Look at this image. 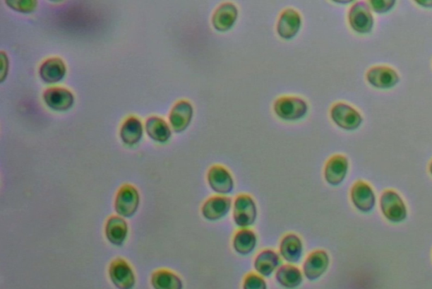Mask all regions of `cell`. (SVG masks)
Masks as SVG:
<instances>
[{
  "label": "cell",
  "instance_id": "cell-3",
  "mask_svg": "<svg viewBox=\"0 0 432 289\" xmlns=\"http://www.w3.org/2000/svg\"><path fill=\"white\" fill-rule=\"evenodd\" d=\"M274 111L280 119L296 122L308 114V105L301 98L284 96L275 102Z\"/></svg>",
  "mask_w": 432,
  "mask_h": 289
},
{
  "label": "cell",
  "instance_id": "cell-31",
  "mask_svg": "<svg viewBox=\"0 0 432 289\" xmlns=\"http://www.w3.org/2000/svg\"><path fill=\"white\" fill-rule=\"evenodd\" d=\"M429 172L432 176V161L431 162L430 165H429Z\"/></svg>",
  "mask_w": 432,
  "mask_h": 289
},
{
  "label": "cell",
  "instance_id": "cell-7",
  "mask_svg": "<svg viewBox=\"0 0 432 289\" xmlns=\"http://www.w3.org/2000/svg\"><path fill=\"white\" fill-rule=\"evenodd\" d=\"M330 263V256L325 250H315L306 258L302 266V273L309 281H316L326 273Z\"/></svg>",
  "mask_w": 432,
  "mask_h": 289
},
{
  "label": "cell",
  "instance_id": "cell-17",
  "mask_svg": "<svg viewBox=\"0 0 432 289\" xmlns=\"http://www.w3.org/2000/svg\"><path fill=\"white\" fill-rule=\"evenodd\" d=\"M109 274L112 282L119 289H131L135 285L136 278L131 266L121 259L112 263Z\"/></svg>",
  "mask_w": 432,
  "mask_h": 289
},
{
  "label": "cell",
  "instance_id": "cell-14",
  "mask_svg": "<svg viewBox=\"0 0 432 289\" xmlns=\"http://www.w3.org/2000/svg\"><path fill=\"white\" fill-rule=\"evenodd\" d=\"M239 17V10L234 4L224 3L216 8L212 16V25L216 31L226 33L231 30Z\"/></svg>",
  "mask_w": 432,
  "mask_h": 289
},
{
  "label": "cell",
  "instance_id": "cell-9",
  "mask_svg": "<svg viewBox=\"0 0 432 289\" xmlns=\"http://www.w3.org/2000/svg\"><path fill=\"white\" fill-rule=\"evenodd\" d=\"M139 204L140 196L137 189L131 184H125L116 195L115 210L122 217L129 218L136 213Z\"/></svg>",
  "mask_w": 432,
  "mask_h": 289
},
{
  "label": "cell",
  "instance_id": "cell-1",
  "mask_svg": "<svg viewBox=\"0 0 432 289\" xmlns=\"http://www.w3.org/2000/svg\"><path fill=\"white\" fill-rule=\"evenodd\" d=\"M380 209L383 217L392 223H400L408 217V209L399 193L387 189L382 194L379 201Z\"/></svg>",
  "mask_w": 432,
  "mask_h": 289
},
{
  "label": "cell",
  "instance_id": "cell-12",
  "mask_svg": "<svg viewBox=\"0 0 432 289\" xmlns=\"http://www.w3.org/2000/svg\"><path fill=\"white\" fill-rule=\"evenodd\" d=\"M366 80L375 88L387 90L400 83V76L394 69L379 66L371 67L366 72Z\"/></svg>",
  "mask_w": 432,
  "mask_h": 289
},
{
  "label": "cell",
  "instance_id": "cell-10",
  "mask_svg": "<svg viewBox=\"0 0 432 289\" xmlns=\"http://www.w3.org/2000/svg\"><path fill=\"white\" fill-rule=\"evenodd\" d=\"M349 161L344 155L337 154L328 159L324 167V179L332 187H338L347 178Z\"/></svg>",
  "mask_w": 432,
  "mask_h": 289
},
{
  "label": "cell",
  "instance_id": "cell-19",
  "mask_svg": "<svg viewBox=\"0 0 432 289\" xmlns=\"http://www.w3.org/2000/svg\"><path fill=\"white\" fill-rule=\"evenodd\" d=\"M43 98L50 109L58 111L70 109L75 100L71 90L60 88L47 89L43 94Z\"/></svg>",
  "mask_w": 432,
  "mask_h": 289
},
{
  "label": "cell",
  "instance_id": "cell-20",
  "mask_svg": "<svg viewBox=\"0 0 432 289\" xmlns=\"http://www.w3.org/2000/svg\"><path fill=\"white\" fill-rule=\"evenodd\" d=\"M276 281L287 289H295L304 282V273L297 266L287 264L280 266L275 273Z\"/></svg>",
  "mask_w": 432,
  "mask_h": 289
},
{
  "label": "cell",
  "instance_id": "cell-18",
  "mask_svg": "<svg viewBox=\"0 0 432 289\" xmlns=\"http://www.w3.org/2000/svg\"><path fill=\"white\" fill-rule=\"evenodd\" d=\"M280 256L273 249H265L258 254L253 262L255 271L263 278H269L276 273L280 266Z\"/></svg>",
  "mask_w": 432,
  "mask_h": 289
},
{
  "label": "cell",
  "instance_id": "cell-11",
  "mask_svg": "<svg viewBox=\"0 0 432 289\" xmlns=\"http://www.w3.org/2000/svg\"><path fill=\"white\" fill-rule=\"evenodd\" d=\"M232 207L231 198L226 196H215L209 198L202 206L203 217L210 222L222 220L230 213Z\"/></svg>",
  "mask_w": 432,
  "mask_h": 289
},
{
  "label": "cell",
  "instance_id": "cell-28",
  "mask_svg": "<svg viewBox=\"0 0 432 289\" xmlns=\"http://www.w3.org/2000/svg\"><path fill=\"white\" fill-rule=\"evenodd\" d=\"M396 1L395 0H371L369 1V6L377 14H385L395 7Z\"/></svg>",
  "mask_w": 432,
  "mask_h": 289
},
{
  "label": "cell",
  "instance_id": "cell-26",
  "mask_svg": "<svg viewBox=\"0 0 432 289\" xmlns=\"http://www.w3.org/2000/svg\"><path fill=\"white\" fill-rule=\"evenodd\" d=\"M152 285L155 289H183V282L179 276L166 270L154 273Z\"/></svg>",
  "mask_w": 432,
  "mask_h": 289
},
{
  "label": "cell",
  "instance_id": "cell-2",
  "mask_svg": "<svg viewBox=\"0 0 432 289\" xmlns=\"http://www.w3.org/2000/svg\"><path fill=\"white\" fill-rule=\"evenodd\" d=\"M258 209L256 202L251 196L241 194L237 196L233 204V221L241 228H249L256 222Z\"/></svg>",
  "mask_w": 432,
  "mask_h": 289
},
{
  "label": "cell",
  "instance_id": "cell-8",
  "mask_svg": "<svg viewBox=\"0 0 432 289\" xmlns=\"http://www.w3.org/2000/svg\"><path fill=\"white\" fill-rule=\"evenodd\" d=\"M207 181L210 189L219 196H227L234 189V179L230 171L222 165H214L210 168Z\"/></svg>",
  "mask_w": 432,
  "mask_h": 289
},
{
  "label": "cell",
  "instance_id": "cell-13",
  "mask_svg": "<svg viewBox=\"0 0 432 289\" xmlns=\"http://www.w3.org/2000/svg\"><path fill=\"white\" fill-rule=\"evenodd\" d=\"M301 16L296 10L287 8L280 14L277 23L279 37L284 40H291L295 37L301 28Z\"/></svg>",
  "mask_w": 432,
  "mask_h": 289
},
{
  "label": "cell",
  "instance_id": "cell-16",
  "mask_svg": "<svg viewBox=\"0 0 432 289\" xmlns=\"http://www.w3.org/2000/svg\"><path fill=\"white\" fill-rule=\"evenodd\" d=\"M193 116V107L188 101L180 100L172 107L169 115L171 126L176 133L189 126Z\"/></svg>",
  "mask_w": 432,
  "mask_h": 289
},
{
  "label": "cell",
  "instance_id": "cell-6",
  "mask_svg": "<svg viewBox=\"0 0 432 289\" xmlns=\"http://www.w3.org/2000/svg\"><path fill=\"white\" fill-rule=\"evenodd\" d=\"M351 200L353 206L362 213H370L377 205V197L373 187L362 180H358L353 184Z\"/></svg>",
  "mask_w": 432,
  "mask_h": 289
},
{
  "label": "cell",
  "instance_id": "cell-24",
  "mask_svg": "<svg viewBox=\"0 0 432 289\" xmlns=\"http://www.w3.org/2000/svg\"><path fill=\"white\" fill-rule=\"evenodd\" d=\"M128 225L123 218L112 217L108 220L106 227V235L112 244L121 245L126 240Z\"/></svg>",
  "mask_w": 432,
  "mask_h": 289
},
{
  "label": "cell",
  "instance_id": "cell-29",
  "mask_svg": "<svg viewBox=\"0 0 432 289\" xmlns=\"http://www.w3.org/2000/svg\"><path fill=\"white\" fill-rule=\"evenodd\" d=\"M8 6L17 11L30 13L37 6V1L32 0H21V1H7Z\"/></svg>",
  "mask_w": 432,
  "mask_h": 289
},
{
  "label": "cell",
  "instance_id": "cell-25",
  "mask_svg": "<svg viewBox=\"0 0 432 289\" xmlns=\"http://www.w3.org/2000/svg\"><path fill=\"white\" fill-rule=\"evenodd\" d=\"M143 136V126L139 119L131 117L125 120L121 127L120 136L124 143L135 145Z\"/></svg>",
  "mask_w": 432,
  "mask_h": 289
},
{
  "label": "cell",
  "instance_id": "cell-23",
  "mask_svg": "<svg viewBox=\"0 0 432 289\" xmlns=\"http://www.w3.org/2000/svg\"><path fill=\"white\" fill-rule=\"evenodd\" d=\"M145 128L147 134L155 141L167 142L172 136L169 125L165 120L158 117H150L146 120Z\"/></svg>",
  "mask_w": 432,
  "mask_h": 289
},
{
  "label": "cell",
  "instance_id": "cell-15",
  "mask_svg": "<svg viewBox=\"0 0 432 289\" xmlns=\"http://www.w3.org/2000/svg\"><path fill=\"white\" fill-rule=\"evenodd\" d=\"M280 256L288 264H296L304 256V244L299 236L288 234L283 237L280 244Z\"/></svg>",
  "mask_w": 432,
  "mask_h": 289
},
{
  "label": "cell",
  "instance_id": "cell-27",
  "mask_svg": "<svg viewBox=\"0 0 432 289\" xmlns=\"http://www.w3.org/2000/svg\"><path fill=\"white\" fill-rule=\"evenodd\" d=\"M243 289H268V286L262 276L249 273L244 278Z\"/></svg>",
  "mask_w": 432,
  "mask_h": 289
},
{
  "label": "cell",
  "instance_id": "cell-5",
  "mask_svg": "<svg viewBox=\"0 0 432 289\" xmlns=\"http://www.w3.org/2000/svg\"><path fill=\"white\" fill-rule=\"evenodd\" d=\"M348 20L354 32L370 33L374 27V18L368 2L358 1L354 4L349 8Z\"/></svg>",
  "mask_w": 432,
  "mask_h": 289
},
{
  "label": "cell",
  "instance_id": "cell-4",
  "mask_svg": "<svg viewBox=\"0 0 432 289\" xmlns=\"http://www.w3.org/2000/svg\"><path fill=\"white\" fill-rule=\"evenodd\" d=\"M330 117L337 126L348 131H356L363 122L359 112L344 102H337L332 105Z\"/></svg>",
  "mask_w": 432,
  "mask_h": 289
},
{
  "label": "cell",
  "instance_id": "cell-30",
  "mask_svg": "<svg viewBox=\"0 0 432 289\" xmlns=\"http://www.w3.org/2000/svg\"><path fill=\"white\" fill-rule=\"evenodd\" d=\"M419 6L424 8H432V0H420V1H416Z\"/></svg>",
  "mask_w": 432,
  "mask_h": 289
},
{
  "label": "cell",
  "instance_id": "cell-21",
  "mask_svg": "<svg viewBox=\"0 0 432 289\" xmlns=\"http://www.w3.org/2000/svg\"><path fill=\"white\" fill-rule=\"evenodd\" d=\"M257 243V236L253 230L241 228L233 237L232 247L240 256H248L256 249Z\"/></svg>",
  "mask_w": 432,
  "mask_h": 289
},
{
  "label": "cell",
  "instance_id": "cell-22",
  "mask_svg": "<svg viewBox=\"0 0 432 289\" xmlns=\"http://www.w3.org/2000/svg\"><path fill=\"white\" fill-rule=\"evenodd\" d=\"M41 78L47 83H56L64 78L66 73V64L62 59L53 58L43 62L40 70Z\"/></svg>",
  "mask_w": 432,
  "mask_h": 289
}]
</instances>
